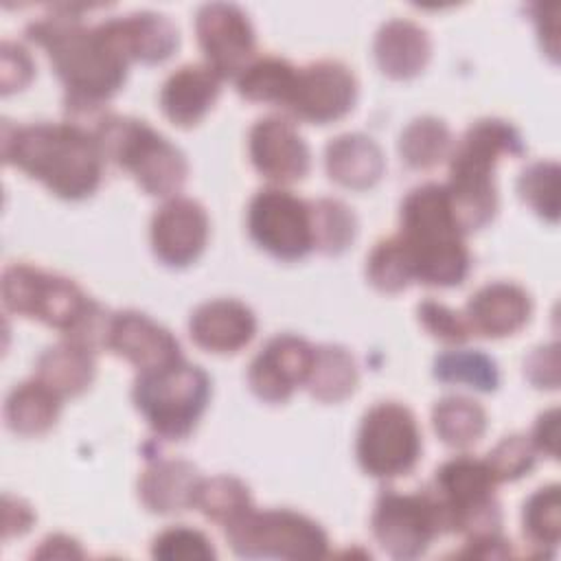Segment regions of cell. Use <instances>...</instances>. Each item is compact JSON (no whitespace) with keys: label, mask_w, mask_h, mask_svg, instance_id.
Wrapping results in <instances>:
<instances>
[{"label":"cell","mask_w":561,"mask_h":561,"mask_svg":"<svg viewBox=\"0 0 561 561\" xmlns=\"http://www.w3.org/2000/svg\"><path fill=\"white\" fill-rule=\"evenodd\" d=\"M495 486L484 460L469 454L445 460L427 486L440 508L445 533H462L467 539L497 535L502 513Z\"/></svg>","instance_id":"8"},{"label":"cell","mask_w":561,"mask_h":561,"mask_svg":"<svg viewBox=\"0 0 561 561\" xmlns=\"http://www.w3.org/2000/svg\"><path fill=\"white\" fill-rule=\"evenodd\" d=\"M153 254L171 267L193 263L208 241V215L204 206L191 197L167 199L151 217Z\"/></svg>","instance_id":"16"},{"label":"cell","mask_w":561,"mask_h":561,"mask_svg":"<svg viewBox=\"0 0 561 561\" xmlns=\"http://www.w3.org/2000/svg\"><path fill=\"white\" fill-rule=\"evenodd\" d=\"M307 390L327 403L346 399L357 386V364L344 346H313V364L305 381Z\"/></svg>","instance_id":"28"},{"label":"cell","mask_w":561,"mask_h":561,"mask_svg":"<svg viewBox=\"0 0 561 561\" xmlns=\"http://www.w3.org/2000/svg\"><path fill=\"white\" fill-rule=\"evenodd\" d=\"M517 191L522 199L548 221L559 217V164L550 160H539L528 164L519 180Z\"/></svg>","instance_id":"37"},{"label":"cell","mask_w":561,"mask_h":561,"mask_svg":"<svg viewBox=\"0 0 561 561\" xmlns=\"http://www.w3.org/2000/svg\"><path fill=\"white\" fill-rule=\"evenodd\" d=\"M399 239L408 252L412 276L423 285H460L471 265L445 184L414 186L401 202Z\"/></svg>","instance_id":"3"},{"label":"cell","mask_w":561,"mask_h":561,"mask_svg":"<svg viewBox=\"0 0 561 561\" xmlns=\"http://www.w3.org/2000/svg\"><path fill=\"white\" fill-rule=\"evenodd\" d=\"M105 348L129 359L138 373L167 366L182 357L180 342L169 329L151 320L147 313L131 309L112 313Z\"/></svg>","instance_id":"18"},{"label":"cell","mask_w":561,"mask_h":561,"mask_svg":"<svg viewBox=\"0 0 561 561\" xmlns=\"http://www.w3.org/2000/svg\"><path fill=\"white\" fill-rule=\"evenodd\" d=\"M370 528L381 550L394 559L421 557L432 539L445 533L440 508L430 489L416 493L381 491L373 508Z\"/></svg>","instance_id":"11"},{"label":"cell","mask_w":561,"mask_h":561,"mask_svg":"<svg viewBox=\"0 0 561 561\" xmlns=\"http://www.w3.org/2000/svg\"><path fill=\"white\" fill-rule=\"evenodd\" d=\"M311 206V226H313V250L324 254H340L344 252L355 234H357V219L353 210L333 197H320L309 202Z\"/></svg>","instance_id":"35"},{"label":"cell","mask_w":561,"mask_h":561,"mask_svg":"<svg viewBox=\"0 0 561 561\" xmlns=\"http://www.w3.org/2000/svg\"><path fill=\"white\" fill-rule=\"evenodd\" d=\"M416 313H419V322L423 324V329L443 342L460 344L471 335L465 316L434 298L421 300L416 307Z\"/></svg>","instance_id":"40"},{"label":"cell","mask_w":561,"mask_h":561,"mask_svg":"<svg viewBox=\"0 0 561 561\" xmlns=\"http://www.w3.org/2000/svg\"><path fill=\"white\" fill-rule=\"evenodd\" d=\"M0 291L9 311L55 327L66 340L85 335L103 309L75 280L28 263L7 265Z\"/></svg>","instance_id":"6"},{"label":"cell","mask_w":561,"mask_h":561,"mask_svg":"<svg viewBox=\"0 0 561 561\" xmlns=\"http://www.w3.org/2000/svg\"><path fill=\"white\" fill-rule=\"evenodd\" d=\"M248 232L276 259H302L313 250L311 206L285 188H261L248 206Z\"/></svg>","instance_id":"12"},{"label":"cell","mask_w":561,"mask_h":561,"mask_svg":"<svg viewBox=\"0 0 561 561\" xmlns=\"http://www.w3.org/2000/svg\"><path fill=\"white\" fill-rule=\"evenodd\" d=\"M199 471L178 458L153 460L138 480V495L151 513H180L193 506Z\"/></svg>","instance_id":"23"},{"label":"cell","mask_w":561,"mask_h":561,"mask_svg":"<svg viewBox=\"0 0 561 561\" xmlns=\"http://www.w3.org/2000/svg\"><path fill=\"white\" fill-rule=\"evenodd\" d=\"M535 460H537V449L533 440L522 434L504 436L484 458L497 484L526 476L535 467Z\"/></svg>","instance_id":"38"},{"label":"cell","mask_w":561,"mask_h":561,"mask_svg":"<svg viewBox=\"0 0 561 561\" xmlns=\"http://www.w3.org/2000/svg\"><path fill=\"white\" fill-rule=\"evenodd\" d=\"M530 309L533 302L524 287L506 280H495L480 287L469 298L462 316L471 333L504 337L526 324Z\"/></svg>","instance_id":"20"},{"label":"cell","mask_w":561,"mask_h":561,"mask_svg":"<svg viewBox=\"0 0 561 561\" xmlns=\"http://www.w3.org/2000/svg\"><path fill=\"white\" fill-rule=\"evenodd\" d=\"M524 537L535 546L543 557H550L561 537V493L557 484L537 489L524 504L522 513Z\"/></svg>","instance_id":"34"},{"label":"cell","mask_w":561,"mask_h":561,"mask_svg":"<svg viewBox=\"0 0 561 561\" xmlns=\"http://www.w3.org/2000/svg\"><path fill=\"white\" fill-rule=\"evenodd\" d=\"M2 535L4 539L13 537V535H22L31 528L35 515L31 511V506L13 495H4L2 497Z\"/></svg>","instance_id":"43"},{"label":"cell","mask_w":561,"mask_h":561,"mask_svg":"<svg viewBox=\"0 0 561 561\" xmlns=\"http://www.w3.org/2000/svg\"><path fill=\"white\" fill-rule=\"evenodd\" d=\"M530 440L537 451H543L546 456L557 458V445H559V412H557V408L539 414V419L533 427Z\"/></svg>","instance_id":"44"},{"label":"cell","mask_w":561,"mask_h":561,"mask_svg":"<svg viewBox=\"0 0 561 561\" xmlns=\"http://www.w3.org/2000/svg\"><path fill=\"white\" fill-rule=\"evenodd\" d=\"M432 425L438 438L449 447H469L486 430L484 408L465 394H447L432 408Z\"/></svg>","instance_id":"29"},{"label":"cell","mask_w":561,"mask_h":561,"mask_svg":"<svg viewBox=\"0 0 561 561\" xmlns=\"http://www.w3.org/2000/svg\"><path fill=\"white\" fill-rule=\"evenodd\" d=\"M33 557L35 559H81L83 550L75 539L66 535H50L39 543Z\"/></svg>","instance_id":"45"},{"label":"cell","mask_w":561,"mask_h":561,"mask_svg":"<svg viewBox=\"0 0 561 561\" xmlns=\"http://www.w3.org/2000/svg\"><path fill=\"white\" fill-rule=\"evenodd\" d=\"M355 99V75L342 61L322 59L296 70L285 107L300 121L324 125L348 114Z\"/></svg>","instance_id":"14"},{"label":"cell","mask_w":561,"mask_h":561,"mask_svg":"<svg viewBox=\"0 0 561 561\" xmlns=\"http://www.w3.org/2000/svg\"><path fill=\"white\" fill-rule=\"evenodd\" d=\"M324 164L331 180L346 188L364 191L379 182L386 160L370 136L342 134L327 145Z\"/></svg>","instance_id":"24"},{"label":"cell","mask_w":561,"mask_h":561,"mask_svg":"<svg viewBox=\"0 0 561 561\" xmlns=\"http://www.w3.org/2000/svg\"><path fill=\"white\" fill-rule=\"evenodd\" d=\"M355 454L359 467L373 478L410 473L421 456V430L414 414L397 401L375 403L362 416Z\"/></svg>","instance_id":"10"},{"label":"cell","mask_w":561,"mask_h":561,"mask_svg":"<svg viewBox=\"0 0 561 561\" xmlns=\"http://www.w3.org/2000/svg\"><path fill=\"white\" fill-rule=\"evenodd\" d=\"M35 377L61 399L77 397L94 379V351L64 337L42 351L35 362Z\"/></svg>","instance_id":"25"},{"label":"cell","mask_w":561,"mask_h":561,"mask_svg":"<svg viewBox=\"0 0 561 561\" xmlns=\"http://www.w3.org/2000/svg\"><path fill=\"white\" fill-rule=\"evenodd\" d=\"M524 373L528 381L537 388H557L559 386V346L557 342L535 348L526 362Z\"/></svg>","instance_id":"42"},{"label":"cell","mask_w":561,"mask_h":561,"mask_svg":"<svg viewBox=\"0 0 561 561\" xmlns=\"http://www.w3.org/2000/svg\"><path fill=\"white\" fill-rule=\"evenodd\" d=\"M248 149L254 169L270 182L291 184L309 173V147L287 118H259L250 129Z\"/></svg>","instance_id":"17"},{"label":"cell","mask_w":561,"mask_h":561,"mask_svg":"<svg viewBox=\"0 0 561 561\" xmlns=\"http://www.w3.org/2000/svg\"><path fill=\"white\" fill-rule=\"evenodd\" d=\"M224 530L234 554L245 559H322L329 554L322 526L289 508L256 511L252 506Z\"/></svg>","instance_id":"9"},{"label":"cell","mask_w":561,"mask_h":561,"mask_svg":"<svg viewBox=\"0 0 561 561\" xmlns=\"http://www.w3.org/2000/svg\"><path fill=\"white\" fill-rule=\"evenodd\" d=\"M296 70L298 68H294L287 59L267 55L250 61V66L237 77V90L248 101L276 103L285 107L296 81Z\"/></svg>","instance_id":"30"},{"label":"cell","mask_w":561,"mask_h":561,"mask_svg":"<svg viewBox=\"0 0 561 561\" xmlns=\"http://www.w3.org/2000/svg\"><path fill=\"white\" fill-rule=\"evenodd\" d=\"M131 399L149 427L169 440L186 438L210 399V377L197 364L175 359L138 373Z\"/></svg>","instance_id":"7"},{"label":"cell","mask_w":561,"mask_h":561,"mask_svg":"<svg viewBox=\"0 0 561 561\" xmlns=\"http://www.w3.org/2000/svg\"><path fill=\"white\" fill-rule=\"evenodd\" d=\"M151 557L162 561H208L215 559V548L204 533L188 526H171L153 539Z\"/></svg>","instance_id":"39"},{"label":"cell","mask_w":561,"mask_h":561,"mask_svg":"<svg viewBox=\"0 0 561 561\" xmlns=\"http://www.w3.org/2000/svg\"><path fill=\"white\" fill-rule=\"evenodd\" d=\"M451 151L449 127L434 116H421L408 123L399 138V153L412 169H430Z\"/></svg>","instance_id":"31"},{"label":"cell","mask_w":561,"mask_h":561,"mask_svg":"<svg viewBox=\"0 0 561 561\" xmlns=\"http://www.w3.org/2000/svg\"><path fill=\"white\" fill-rule=\"evenodd\" d=\"M61 410V397L37 377L13 386L4 399L7 427L20 436L48 432Z\"/></svg>","instance_id":"26"},{"label":"cell","mask_w":561,"mask_h":561,"mask_svg":"<svg viewBox=\"0 0 561 561\" xmlns=\"http://www.w3.org/2000/svg\"><path fill=\"white\" fill-rule=\"evenodd\" d=\"M33 77V59L22 44L2 42L0 46V85L2 94L22 90Z\"/></svg>","instance_id":"41"},{"label":"cell","mask_w":561,"mask_h":561,"mask_svg":"<svg viewBox=\"0 0 561 561\" xmlns=\"http://www.w3.org/2000/svg\"><path fill=\"white\" fill-rule=\"evenodd\" d=\"M92 134L103 160L129 171L145 193L171 197L186 182L188 164L184 153L145 121L103 114L96 118Z\"/></svg>","instance_id":"5"},{"label":"cell","mask_w":561,"mask_h":561,"mask_svg":"<svg viewBox=\"0 0 561 561\" xmlns=\"http://www.w3.org/2000/svg\"><path fill=\"white\" fill-rule=\"evenodd\" d=\"M430 50L427 31L405 18L383 22L373 44L377 66L392 79H410L419 75L430 59Z\"/></svg>","instance_id":"22"},{"label":"cell","mask_w":561,"mask_h":561,"mask_svg":"<svg viewBox=\"0 0 561 561\" xmlns=\"http://www.w3.org/2000/svg\"><path fill=\"white\" fill-rule=\"evenodd\" d=\"M83 9L55 4L26 26V37L46 50L66 88V110L81 116L99 110L123 85L131 61L116 18L88 26Z\"/></svg>","instance_id":"1"},{"label":"cell","mask_w":561,"mask_h":561,"mask_svg":"<svg viewBox=\"0 0 561 561\" xmlns=\"http://www.w3.org/2000/svg\"><path fill=\"white\" fill-rule=\"evenodd\" d=\"M313 364V346L294 333L270 337L248 368L252 392L270 403H280L302 386Z\"/></svg>","instance_id":"15"},{"label":"cell","mask_w":561,"mask_h":561,"mask_svg":"<svg viewBox=\"0 0 561 561\" xmlns=\"http://www.w3.org/2000/svg\"><path fill=\"white\" fill-rule=\"evenodd\" d=\"M197 42L206 64L221 77H239L254 55V28L245 11L230 2L202 4L195 15Z\"/></svg>","instance_id":"13"},{"label":"cell","mask_w":561,"mask_h":561,"mask_svg":"<svg viewBox=\"0 0 561 561\" xmlns=\"http://www.w3.org/2000/svg\"><path fill=\"white\" fill-rule=\"evenodd\" d=\"M522 153V134L502 118L476 121L449 151V180L445 188L465 234L486 226L497 210L493 173L500 156Z\"/></svg>","instance_id":"4"},{"label":"cell","mask_w":561,"mask_h":561,"mask_svg":"<svg viewBox=\"0 0 561 561\" xmlns=\"http://www.w3.org/2000/svg\"><path fill=\"white\" fill-rule=\"evenodd\" d=\"M366 276L373 287L386 294L401 291L410 280H414L408 252L397 234L375 243L366 259Z\"/></svg>","instance_id":"36"},{"label":"cell","mask_w":561,"mask_h":561,"mask_svg":"<svg viewBox=\"0 0 561 561\" xmlns=\"http://www.w3.org/2000/svg\"><path fill=\"white\" fill-rule=\"evenodd\" d=\"M116 24L131 61L158 64L178 46V28L162 13L136 11L116 18Z\"/></svg>","instance_id":"27"},{"label":"cell","mask_w":561,"mask_h":561,"mask_svg":"<svg viewBox=\"0 0 561 561\" xmlns=\"http://www.w3.org/2000/svg\"><path fill=\"white\" fill-rule=\"evenodd\" d=\"M219 90L221 77L208 64H184L162 83L160 107L171 123L191 127L215 105Z\"/></svg>","instance_id":"21"},{"label":"cell","mask_w":561,"mask_h":561,"mask_svg":"<svg viewBox=\"0 0 561 561\" xmlns=\"http://www.w3.org/2000/svg\"><path fill=\"white\" fill-rule=\"evenodd\" d=\"M191 337L210 353H237L256 333V318L248 305L234 298L202 302L188 320Z\"/></svg>","instance_id":"19"},{"label":"cell","mask_w":561,"mask_h":561,"mask_svg":"<svg viewBox=\"0 0 561 561\" xmlns=\"http://www.w3.org/2000/svg\"><path fill=\"white\" fill-rule=\"evenodd\" d=\"M2 158L64 199L92 195L103 175V153L92 129L77 123H2Z\"/></svg>","instance_id":"2"},{"label":"cell","mask_w":561,"mask_h":561,"mask_svg":"<svg viewBox=\"0 0 561 561\" xmlns=\"http://www.w3.org/2000/svg\"><path fill=\"white\" fill-rule=\"evenodd\" d=\"M434 377L443 383H469L476 390L491 392L500 383V370L493 357L482 351H445L436 355Z\"/></svg>","instance_id":"33"},{"label":"cell","mask_w":561,"mask_h":561,"mask_svg":"<svg viewBox=\"0 0 561 561\" xmlns=\"http://www.w3.org/2000/svg\"><path fill=\"white\" fill-rule=\"evenodd\" d=\"M193 506L208 519L221 524L224 528L239 519L245 511L252 508L248 486L232 476H213L202 478L195 491Z\"/></svg>","instance_id":"32"}]
</instances>
